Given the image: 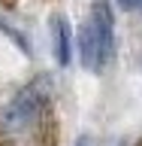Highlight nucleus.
Returning a JSON list of instances; mask_svg holds the SVG:
<instances>
[{
  "label": "nucleus",
  "mask_w": 142,
  "mask_h": 146,
  "mask_svg": "<svg viewBox=\"0 0 142 146\" xmlns=\"http://www.w3.org/2000/svg\"><path fill=\"white\" fill-rule=\"evenodd\" d=\"M48 110H52V79L48 76H36L33 82H27L6 104L0 128L6 134H21L27 128H36L39 122H45Z\"/></svg>",
  "instance_id": "nucleus-1"
},
{
  "label": "nucleus",
  "mask_w": 142,
  "mask_h": 146,
  "mask_svg": "<svg viewBox=\"0 0 142 146\" xmlns=\"http://www.w3.org/2000/svg\"><path fill=\"white\" fill-rule=\"evenodd\" d=\"M136 9H139V12H142V0H136Z\"/></svg>",
  "instance_id": "nucleus-8"
},
{
  "label": "nucleus",
  "mask_w": 142,
  "mask_h": 146,
  "mask_svg": "<svg viewBox=\"0 0 142 146\" xmlns=\"http://www.w3.org/2000/svg\"><path fill=\"white\" fill-rule=\"evenodd\" d=\"M91 27L97 34L100 43V64L106 70L112 58H115V18H112V9H109V0H94V9H91Z\"/></svg>",
  "instance_id": "nucleus-2"
},
{
  "label": "nucleus",
  "mask_w": 142,
  "mask_h": 146,
  "mask_svg": "<svg viewBox=\"0 0 142 146\" xmlns=\"http://www.w3.org/2000/svg\"><path fill=\"white\" fill-rule=\"evenodd\" d=\"M76 146H88V137H79V143Z\"/></svg>",
  "instance_id": "nucleus-6"
},
{
  "label": "nucleus",
  "mask_w": 142,
  "mask_h": 146,
  "mask_svg": "<svg viewBox=\"0 0 142 146\" xmlns=\"http://www.w3.org/2000/svg\"><path fill=\"white\" fill-rule=\"evenodd\" d=\"M79 58L91 73L103 70V64H100V43H97V34H94L91 21H85L82 31H79Z\"/></svg>",
  "instance_id": "nucleus-3"
},
{
  "label": "nucleus",
  "mask_w": 142,
  "mask_h": 146,
  "mask_svg": "<svg viewBox=\"0 0 142 146\" xmlns=\"http://www.w3.org/2000/svg\"><path fill=\"white\" fill-rule=\"evenodd\" d=\"M3 134H6V131H3V128H0V146H6V140H3Z\"/></svg>",
  "instance_id": "nucleus-7"
},
{
  "label": "nucleus",
  "mask_w": 142,
  "mask_h": 146,
  "mask_svg": "<svg viewBox=\"0 0 142 146\" xmlns=\"http://www.w3.org/2000/svg\"><path fill=\"white\" fill-rule=\"evenodd\" d=\"M139 146H142V143H139Z\"/></svg>",
  "instance_id": "nucleus-11"
},
{
  "label": "nucleus",
  "mask_w": 142,
  "mask_h": 146,
  "mask_svg": "<svg viewBox=\"0 0 142 146\" xmlns=\"http://www.w3.org/2000/svg\"><path fill=\"white\" fill-rule=\"evenodd\" d=\"M118 146H127V143H118Z\"/></svg>",
  "instance_id": "nucleus-10"
},
{
  "label": "nucleus",
  "mask_w": 142,
  "mask_h": 146,
  "mask_svg": "<svg viewBox=\"0 0 142 146\" xmlns=\"http://www.w3.org/2000/svg\"><path fill=\"white\" fill-rule=\"evenodd\" d=\"M118 6L127 9V12H133V9H136V0H118Z\"/></svg>",
  "instance_id": "nucleus-5"
},
{
  "label": "nucleus",
  "mask_w": 142,
  "mask_h": 146,
  "mask_svg": "<svg viewBox=\"0 0 142 146\" xmlns=\"http://www.w3.org/2000/svg\"><path fill=\"white\" fill-rule=\"evenodd\" d=\"M52 36H54V55H58V64L67 67L73 58V34H70V25L63 15H54L52 18Z\"/></svg>",
  "instance_id": "nucleus-4"
},
{
  "label": "nucleus",
  "mask_w": 142,
  "mask_h": 146,
  "mask_svg": "<svg viewBox=\"0 0 142 146\" xmlns=\"http://www.w3.org/2000/svg\"><path fill=\"white\" fill-rule=\"evenodd\" d=\"M3 3H6V6H12V3H15V0H3Z\"/></svg>",
  "instance_id": "nucleus-9"
}]
</instances>
